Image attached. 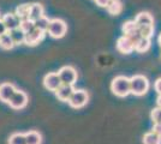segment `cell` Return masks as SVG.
<instances>
[{
  "label": "cell",
  "instance_id": "obj_3",
  "mask_svg": "<svg viewBox=\"0 0 161 144\" xmlns=\"http://www.w3.org/2000/svg\"><path fill=\"white\" fill-rule=\"evenodd\" d=\"M67 31V24L60 18H54L49 21L47 33L53 39H61L64 37Z\"/></svg>",
  "mask_w": 161,
  "mask_h": 144
},
{
  "label": "cell",
  "instance_id": "obj_15",
  "mask_svg": "<svg viewBox=\"0 0 161 144\" xmlns=\"http://www.w3.org/2000/svg\"><path fill=\"white\" fill-rule=\"evenodd\" d=\"M135 23L137 24V27H142V25H152L154 24V18L149 12H141L136 16L135 18Z\"/></svg>",
  "mask_w": 161,
  "mask_h": 144
},
{
  "label": "cell",
  "instance_id": "obj_33",
  "mask_svg": "<svg viewBox=\"0 0 161 144\" xmlns=\"http://www.w3.org/2000/svg\"><path fill=\"white\" fill-rule=\"evenodd\" d=\"M94 1H96V0H94Z\"/></svg>",
  "mask_w": 161,
  "mask_h": 144
},
{
  "label": "cell",
  "instance_id": "obj_12",
  "mask_svg": "<svg viewBox=\"0 0 161 144\" xmlns=\"http://www.w3.org/2000/svg\"><path fill=\"white\" fill-rule=\"evenodd\" d=\"M16 93V88L11 83H1L0 84V101L8 103L10 99Z\"/></svg>",
  "mask_w": 161,
  "mask_h": 144
},
{
  "label": "cell",
  "instance_id": "obj_21",
  "mask_svg": "<svg viewBox=\"0 0 161 144\" xmlns=\"http://www.w3.org/2000/svg\"><path fill=\"white\" fill-rule=\"evenodd\" d=\"M143 144H161V137L153 131L147 132L143 136Z\"/></svg>",
  "mask_w": 161,
  "mask_h": 144
},
{
  "label": "cell",
  "instance_id": "obj_17",
  "mask_svg": "<svg viewBox=\"0 0 161 144\" xmlns=\"http://www.w3.org/2000/svg\"><path fill=\"white\" fill-rule=\"evenodd\" d=\"M8 34H10V36L12 37V41H14V46H18V45L24 43V40H25V33H23L19 28L8 31Z\"/></svg>",
  "mask_w": 161,
  "mask_h": 144
},
{
  "label": "cell",
  "instance_id": "obj_22",
  "mask_svg": "<svg viewBox=\"0 0 161 144\" xmlns=\"http://www.w3.org/2000/svg\"><path fill=\"white\" fill-rule=\"evenodd\" d=\"M25 139H27V144H41L42 142V137L37 131H29L25 133Z\"/></svg>",
  "mask_w": 161,
  "mask_h": 144
},
{
  "label": "cell",
  "instance_id": "obj_8",
  "mask_svg": "<svg viewBox=\"0 0 161 144\" xmlns=\"http://www.w3.org/2000/svg\"><path fill=\"white\" fill-rule=\"evenodd\" d=\"M61 84L63 83H61L58 72H51V73L45 76V78H43V85L49 91H55Z\"/></svg>",
  "mask_w": 161,
  "mask_h": 144
},
{
  "label": "cell",
  "instance_id": "obj_14",
  "mask_svg": "<svg viewBox=\"0 0 161 144\" xmlns=\"http://www.w3.org/2000/svg\"><path fill=\"white\" fill-rule=\"evenodd\" d=\"M42 16H45V8L41 4H30L29 10V19L30 21H37Z\"/></svg>",
  "mask_w": 161,
  "mask_h": 144
},
{
  "label": "cell",
  "instance_id": "obj_16",
  "mask_svg": "<svg viewBox=\"0 0 161 144\" xmlns=\"http://www.w3.org/2000/svg\"><path fill=\"white\" fill-rule=\"evenodd\" d=\"M108 13L112 16H118L123 11V4L120 0H108V4L106 6Z\"/></svg>",
  "mask_w": 161,
  "mask_h": 144
},
{
  "label": "cell",
  "instance_id": "obj_5",
  "mask_svg": "<svg viewBox=\"0 0 161 144\" xmlns=\"http://www.w3.org/2000/svg\"><path fill=\"white\" fill-rule=\"evenodd\" d=\"M58 75L60 77V81L63 84L74 85L77 81V71L72 66H64L59 70Z\"/></svg>",
  "mask_w": 161,
  "mask_h": 144
},
{
  "label": "cell",
  "instance_id": "obj_23",
  "mask_svg": "<svg viewBox=\"0 0 161 144\" xmlns=\"http://www.w3.org/2000/svg\"><path fill=\"white\" fill-rule=\"evenodd\" d=\"M8 144H27L25 133H12L8 138Z\"/></svg>",
  "mask_w": 161,
  "mask_h": 144
},
{
  "label": "cell",
  "instance_id": "obj_32",
  "mask_svg": "<svg viewBox=\"0 0 161 144\" xmlns=\"http://www.w3.org/2000/svg\"><path fill=\"white\" fill-rule=\"evenodd\" d=\"M158 42H159V45H160V47H161V34L159 35V39H158Z\"/></svg>",
  "mask_w": 161,
  "mask_h": 144
},
{
  "label": "cell",
  "instance_id": "obj_9",
  "mask_svg": "<svg viewBox=\"0 0 161 144\" xmlns=\"http://www.w3.org/2000/svg\"><path fill=\"white\" fill-rule=\"evenodd\" d=\"M117 49H118V52H120L121 54H130L135 51V43L130 37L124 35V36L118 39Z\"/></svg>",
  "mask_w": 161,
  "mask_h": 144
},
{
  "label": "cell",
  "instance_id": "obj_13",
  "mask_svg": "<svg viewBox=\"0 0 161 144\" xmlns=\"http://www.w3.org/2000/svg\"><path fill=\"white\" fill-rule=\"evenodd\" d=\"M74 91H75V89L72 85L61 84L60 87L55 90L54 93H55V96L58 97V100H60V101H63V102H67Z\"/></svg>",
  "mask_w": 161,
  "mask_h": 144
},
{
  "label": "cell",
  "instance_id": "obj_18",
  "mask_svg": "<svg viewBox=\"0 0 161 144\" xmlns=\"http://www.w3.org/2000/svg\"><path fill=\"white\" fill-rule=\"evenodd\" d=\"M150 48V39L141 37L138 41L135 42V51L138 53H146Z\"/></svg>",
  "mask_w": 161,
  "mask_h": 144
},
{
  "label": "cell",
  "instance_id": "obj_10",
  "mask_svg": "<svg viewBox=\"0 0 161 144\" xmlns=\"http://www.w3.org/2000/svg\"><path fill=\"white\" fill-rule=\"evenodd\" d=\"M45 34H46L45 31H41L39 29L34 28L31 31L25 34L24 43L28 45V46H36V45H39L42 41V39L45 37Z\"/></svg>",
  "mask_w": 161,
  "mask_h": 144
},
{
  "label": "cell",
  "instance_id": "obj_27",
  "mask_svg": "<svg viewBox=\"0 0 161 144\" xmlns=\"http://www.w3.org/2000/svg\"><path fill=\"white\" fill-rule=\"evenodd\" d=\"M150 118H152V120H153L154 124H161V108L156 107V108L152 110Z\"/></svg>",
  "mask_w": 161,
  "mask_h": 144
},
{
  "label": "cell",
  "instance_id": "obj_30",
  "mask_svg": "<svg viewBox=\"0 0 161 144\" xmlns=\"http://www.w3.org/2000/svg\"><path fill=\"white\" fill-rule=\"evenodd\" d=\"M7 33V29H6V27H5V24L3 23V21L0 19V37L3 36L4 34H6Z\"/></svg>",
  "mask_w": 161,
  "mask_h": 144
},
{
  "label": "cell",
  "instance_id": "obj_31",
  "mask_svg": "<svg viewBox=\"0 0 161 144\" xmlns=\"http://www.w3.org/2000/svg\"><path fill=\"white\" fill-rule=\"evenodd\" d=\"M156 102H158V107L161 108V95L158 96V100H156Z\"/></svg>",
  "mask_w": 161,
  "mask_h": 144
},
{
  "label": "cell",
  "instance_id": "obj_6",
  "mask_svg": "<svg viewBox=\"0 0 161 144\" xmlns=\"http://www.w3.org/2000/svg\"><path fill=\"white\" fill-rule=\"evenodd\" d=\"M8 104L11 108L14 109H22L24 108L28 104V95L24 91H20V90H16L12 97L10 99Z\"/></svg>",
  "mask_w": 161,
  "mask_h": 144
},
{
  "label": "cell",
  "instance_id": "obj_11",
  "mask_svg": "<svg viewBox=\"0 0 161 144\" xmlns=\"http://www.w3.org/2000/svg\"><path fill=\"white\" fill-rule=\"evenodd\" d=\"M1 21H3V23L5 24L7 31H11V30H14V29L19 28L20 19L18 18V16H17L16 13L8 12V13L4 14L3 18H1Z\"/></svg>",
  "mask_w": 161,
  "mask_h": 144
},
{
  "label": "cell",
  "instance_id": "obj_25",
  "mask_svg": "<svg viewBox=\"0 0 161 144\" xmlns=\"http://www.w3.org/2000/svg\"><path fill=\"white\" fill-rule=\"evenodd\" d=\"M138 30H140V34H141L142 37H144V39H150V37L153 36V34H154V24L138 27Z\"/></svg>",
  "mask_w": 161,
  "mask_h": 144
},
{
  "label": "cell",
  "instance_id": "obj_29",
  "mask_svg": "<svg viewBox=\"0 0 161 144\" xmlns=\"http://www.w3.org/2000/svg\"><path fill=\"white\" fill-rule=\"evenodd\" d=\"M153 132H155L156 135H159V136L161 137V124H154Z\"/></svg>",
  "mask_w": 161,
  "mask_h": 144
},
{
  "label": "cell",
  "instance_id": "obj_7",
  "mask_svg": "<svg viewBox=\"0 0 161 144\" xmlns=\"http://www.w3.org/2000/svg\"><path fill=\"white\" fill-rule=\"evenodd\" d=\"M121 30H123V33H124L125 36L130 37V39L134 41V43L136 41H138L142 37L141 34H140V30H138V27H137V24L135 23V21L125 22V23L123 24V27H121Z\"/></svg>",
  "mask_w": 161,
  "mask_h": 144
},
{
  "label": "cell",
  "instance_id": "obj_20",
  "mask_svg": "<svg viewBox=\"0 0 161 144\" xmlns=\"http://www.w3.org/2000/svg\"><path fill=\"white\" fill-rule=\"evenodd\" d=\"M14 47V43L12 41V37L10 36L8 31L6 34H4L1 37H0V48L5 49V51H10Z\"/></svg>",
  "mask_w": 161,
  "mask_h": 144
},
{
  "label": "cell",
  "instance_id": "obj_28",
  "mask_svg": "<svg viewBox=\"0 0 161 144\" xmlns=\"http://www.w3.org/2000/svg\"><path fill=\"white\" fill-rule=\"evenodd\" d=\"M154 89H155V91L159 94V95H161V77H160V78H158V79L155 81Z\"/></svg>",
  "mask_w": 161,
  "mask_h": 144
},
{
  "label": "cell",
  "instance_id": "obj_4",
  "mask_svg": "<svg viewBox=\"0 0 161 144\" xmlns=\"http://www.w3.org/2000/svg\"><path fill=\"white\" fill-rule=\"evenodd\" d=\"M88 100H89V95L86 90H75L67 103L72 108H82L88 103Z\"/></svg>",
  "mask_w": 161,
  "mask_h": 144
},
{
  "label": "cell",
  "instance_id": "obj_19",
  "mask_svg": "<svg viewBox=\"0 0 161 144\" xmlns=\"http://www.w3.org/2000/svg\"><path fill=\"white\" fill-rule=\"evenodd\" d=\"M29 10H30V4H22L19 6H17L14 13L18 16L20 21L29 19Z\"/></svg>",
  "mask_w": 161,
  "mask_h": 144
},
{
  "label": "cell",
  "instance_id": "obj_24",
  "mask_svg": "<svg viewBox=\"0 0 161 144\" xmlns=\"http://www.w3.org/2000/svg\"><path fill=\"white\" fill-rule=\"evenodd\" d=\"M49 21H51V19H48L46 16H42L37 21L34 22V24H35V28H36V29H39L41 31H45V33H46L48 29V25H49Z\"/></svg>",
  "mask_w": 161,
  "mask_h": 144
},
{
  "label": "cell",
  "instance_id": "obj_26",
  "mask_svg": "<svg viewBox=\"0 0 161 144\" xmlns=\"http://www.w3.org/2000/svg\"><path fill=\"white\" fill-rule=\"evenodd\" d=\"M34 28H35V24H34L33 21H30V19H24V21H20V24H19V29L23 31V33H29V31H31Z\"/></svg>",
  "mask_w": 161,
  "mask_h": 144
},
{
  "label": "cell",
  "instance_id": "obj_2",
  "mask_svg": "<svg viewBox=\"0 0 161 144\" xmlns=\"http://www.w3.org/2000/svg\"><path fill=\"white\" fill-rule=\"evenodd\" d=\"M111 90L118 97H126L130 93V78L125 76H117L111 83Z\"/></svg>",
  "mask_w": 161,
  "mask_h": 144
},
{
  "label": "cell",
  "instance_id": "obj_1",
  "mask_svg": "<svg viewBox=\"0 0 161 144\" xmlns=\"http://www.w3.org/2000/svg\"><path fill=\"white\" fill-rule=\"evenodd\" d=\"M149 81L146 76L136 75L130 78V93L135 96H143L149 90Z\"/></svg>",
  "mask_w": 161,
  "mask_h": 144
}]
</instances>
